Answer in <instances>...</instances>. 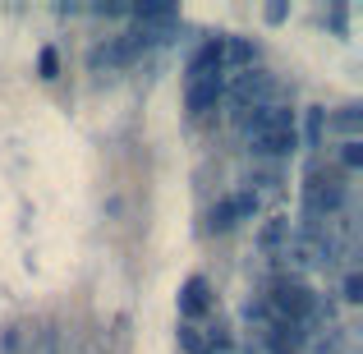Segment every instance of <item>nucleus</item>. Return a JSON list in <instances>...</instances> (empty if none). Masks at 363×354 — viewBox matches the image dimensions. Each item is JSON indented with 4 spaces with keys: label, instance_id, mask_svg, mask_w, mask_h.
Segmentation results:
<instances>
[{
    "label": "nucleus",
    "instance_id": "nucleus-20",
    "mask_svg": "<svg viewBox=\"0 0 363 354\" xmlns=\"http://www.w3.org/2000/svg\"><path fill=\"white\" fill-rule=\"evenodd\" d=\"M262 18H267V23H285V18H290V5H285V0H272V5H262Z\"/></svg>",
    "mask_w": 363,
    "mask_h": 354
},
{
    "label": "nucleus",
    "instance_id": "nucleus-9",
    "mask_svg": "<svg viewBox=\"0 0 363 354\" xmlns=\"http://www.w3.org/2000/svg\"><path fill=\"white\" fill-rule=\"evenodd\" d=\"M290 216H267L262 231H257V248H267V253H281L285 244H290Z\"/></svg>",
    "mask_w": 363,
    "mask_h": 354
},
{
    "label": "nucleus",
    "instance_id": "nucleus-7",
    "mask_svg": "<svg viewBox=\"0 0 363 354\" xmlns=\"http://www.w3.org/2000/svg\"><path fill=\"white\" fill-rule=\"evenodd\" d=\"M175 304H179V322H198L203 313H212V281L207 276H189L179 285Z\"/></svg>",
    "mask_w": 363,
    "mask_h": 354
},
{
    "label": "nucleus",
    "instance_id": "nucleus-18",
    "mask_svg": "<svg viewBox=\"0 0 363 354\" xmlns=\"http://www.w3.org/2000/svg\"><path fill=\"white\" fill-rule=\"evenodd\" d=\"M37 74H42V79H55V74H60V55H55V46H42V51H37Z\"/></svg>",
    "mask_w": 363,
    "mask_h": 354
},
{
    "label": "nucleus",
    "instance_id": "nucleus-8",
    "mask_svg": "<svg viewBox=\"0 0 363 354\" xmlns=\"http://www.w3.org/2000/svg\"><path fill=\"white\" fill-rule=\"evenodd\" d=\"M225 97V74H216V79H198V83H184V111L189 116H207V111H216Z\"/></svg>",
    "mask_w": 363,
    "mask_h": 354
},
{
    "label": "nucleus",
    "instance_id": "nucleus-1",
    "mask_svg": "<svg viewBox=\"0 0 363 354\" xmlns=\"http://www.w3.org/2000/svg\"><path fill=\"white\" fill-rule=\"evenodd\" d=\"M257 299L267 304V313L281 322H303L308 327V318L318 313V294L308 290V281H299V276H276V281H267V290L257 294Z\"/></svg>",
    "mask_w": 363,
    "mask_h": 354
},
{
    "label": "nucleus",
    "instance_id": "nucleus-10",
    "mask_svg": "<svg viewBox=\"0 0 363 354\" xmlns=\"http://www.w3.org/2000/svg\"><path fill=\"white\" fill-rule=\"evenodd\" d=\"M253 65H257L253 37H225V70H253Z\"/></svg>",
    "mask_w": 363,
    "mask_h": 354
},
{
    "label": "nucleus",
    "instance_id": "nucleus-2",
    "mask_svg": "<svg viewBox=\"0 0 363 354\" xmlns=\"http://www.w3.org/2000/svg\"><path fill=\"white\" fill-rule=\"evenodd\" d=\"M276 97V79L267 70H240L230 83H225V97L221 101H230V116L240 120L244 111H253V106H262V101H272Z\"/></svg>",
    "mask_w": 363,
    "mask_h": 354
},
{
    "label": "nucleus",
    "instance_id": "nucleus-21",
    "mask_svg": "<svg viewBox=\"0 0 363 354\" xmlns=\"http://www.w3.org/2000/svg\"><path fill=\"white\" fill-rule=\"evenodd\" d=\"M327 23L336 28L340 37H345V33H350V9H345V5H331V9H327Z\"/></svg>",
    "mask_w": 363,
    "mask_h": 354
},
{
    "label": "nucleus",
    "instance_id": "nucleus-4",
    "mask_svg": "<svg viewBox=\"0 0 363 354\" xmlns=\"http://www.w3.org/2000/svg\"><path fill=\"white\" fill-rule=\"evenodd\" d=\"M216 74H225V37H203L198 51L189 55V65H184V83L216 79Z\"/></svg>",
    "mask_w": 363,
    "mask_h": 354
},
{
    "label": "nucleus",
    "instance_id": "nucleus-6",
    "mask_svg": "<svg viewBox=\"0 0 363 354\" xmlns=\"http://www.w3.org/2000/svg\"><path fill=\"white\" fill-rule=\"evenodd\" d=\"M248 152L253 157H267V161H281L299 148V129H262V133H244Z\"/></svg>",
    "mask_w": 363,
    "mask_h": 354
},
{
    "label": "nucleus",
    "instance_id": "nucleus-5",
    "mask_svg": "<svg viewBox=\"0 0 363 354\" xmlns=\"http://www.w3.org/2000/svg\"><path fill=\"white\" fill-rule=\"evenodd\" d=\"M257 341H262L267 354H303L308 327H303V322H281V318H272L262 331H257Z\"/></svg>",
    "mask_w": 363,
    "mask_h": 354
},
{
    "label": "nucleus",
    "instance_id": "nucleus-19",
    "mask_svg": "<svg viewBox=\"0 0 363 354\" xmlns=\"http://www.w3.org/2000/svg\"><path fill=\"white\" fill-rule=\"evenodd\" d=\"M340 299H345V304L363 299V276L359 272H345V281H340Z\"/></svg>",
    "mask_w": 363,
    "mask_h": 354
},
{
    "label": "nucleus",
    "instance_id": "nucleus-16",
    "mask_svg": "<svg viewBox=\"0 0 363 354\" xmlns=\"http://www.w3.org/2000/svg\"><path fill=\"white\" fill-rule=\"evenodd\" d=\"M244 322H248V327H253V331H262L267 327V322H272V313H267V304L262 299H244Z\"/></svg>",
    "mask_w": 363,
    "mask_h": 354
},
{
    "label": "nucleus",
    "instance_id": "nucleus-12",
    "mask_svg": "<svg viewBox=\"0 0 363 354\" xmlns=\"http://www.w3.org/2000/svg\"><path fill=\"white\" fill-rule=\"evenodd\" d=\"M175 341H179V350H184V354H212V345H207V331L198 327V322H179Z\"/></svg>",
    "mask_w": 363,
    "mask_h": 354
},
{
    "label": "nucleus",
    "instance_id": "nucleus-11",
    "mask_svg": "<svg viewBox=\"0 0 363 354\" xmlns=\"http://www.w3.org/2000/svg\"><path fill=\"white\" fill-rule=\"evenodd\" d=\"M322 133H327V106H308V111H303L299 148H322Z\"/></svg>",
    "mask_w": 363,
    "mask_h": 354
},
{
    "label": "nucleus",
    "instance_id": "nucleus-13",
    "mask_svg": "<svg viewBox=\"0 0 363 354\" xmlns=\"http://www.w3.org/2000/svg\"><path fill=\"white\" fill-rule=\"evenodd\" d=\"M235 226H240V216H235L230 198H216V203H212V212H207V231L225 235V231H235Z\"/></svg>",
    "mask_w": 363,
    "mask_h": 354
},
{
    "label": "nucleus",
    "instance_id": "nucleus-14",
    "mask_svg": "<svg viewBox=\"0 0 363 354\" xmlns=\"http://www.w3.org/2000/svg\"><path fill=\"white\" fill-rule=\"evenodd\" d=\"M230 207H235L240 221H253V216L262 212V194H257V189H240V194H230Z\"/></svg>",
    "mask_w": 363,
    "mask_h": 354
},
{
    "label": "nucleus",
    "instance_id": "nucleus-15",
    "mask_svg": "<svg viewBox=\"0 0 363 354\" xmlns=\"http://www.w3.org/2000/svg\"><path fill=\"white\" fill-rule=\"evenodd\" d=\"M327 129H340L345 138H354V129H359V106H340L336 116H327Z\"/></svg>",
    "mask_w": 363,
    "mask_h": 354
},
{
    "label": "nucleus",
    "instance_id": "nucleus-3",
    "mask_svg": "<svg viewBox=\"0 0 363 354\" xmlns=\"http://www.w3.org/2000/svg\"><path fill=\"white\" fill-rule=\"evenodd\" d=\"M244 133H262V129H299V111H290V101H281V97H272V101H262V106H253V111H244L240 120Z\"/></svg>",
    "mask_w": 363,
    "mask_h": 354
},
{
    "label": "nucleus",
    "instance_id": "nucleus-17",
    "mask_svg": "<svg viewBox=\"0 0 363 354\" xmlns=\"http://www.w3.org/2000/svg\"><path fill=\"white\" fill-rule=\"evenodd\" d=\"M340 166H345V170H359L363 166V143L359 138H345V143H340Z\"/></svg>",
    "mask_w": 363,
    "mask_h": 354
}]
</instances>
